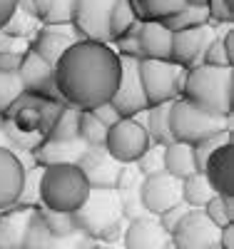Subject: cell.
<instances>
[{"label":"cell","instance_id":"6da1fadb","mask_svg":"<svg viewBox=\"0 0 234 249\" xmlns=\"http://www.w3.org/2000/svg\"><path fill=\"white\" fill-rule=\"evenodd\" d=\"M120 82V55L108 43L77 40L55 62V85L62 102L75 110H95L110 102Z\"/></svg>","mask_w":234,"mask_h":249},{"label":"cell","instance_id":"7a4b0ae2","mask_svg":"<svg viewBox=\"0 0 234 249\" xmlns=\"http://www.w3.org/2000/svg\"><path fill=\"white\" fill-rule=\"evenodd\" d=\"M65 102L48 100L40 95L23 92L13 105L5 110V115L0 117L3 122V132L8 135L13 150L20 152H35L42 142H45L55 117L60 115Z\"/></svg>","mask_w":234,"mask_h":249},{"label":"cell","instance_id":"3957f363","mask_svg":"<svg viewBox=\"0 0 234 249\" xmlns=\"http://www.w3.org/2000/svg\"><path fill=\"white\" fill-rule=\"evenodd\" d=\"M182 100L199 107L215 117H232V100H234V70L232 68H212L195 65L184 72L182 82Z\"/></svg>","mask_w":234,"mask_h":249},{"label":"cell","instance_id":"277c9868","mask_svg":"<svg viewBox=\"0 0 234 249\" xmlns=\"http://www.w3.org/2000/svg\"><path fill=\"white\" fill-rule=\"evenodd\" d=\"M75 224L77 230H82L88 237H92L100 244L112 242V237L125 234V214L122 204L117 197V190H100V187H90L88 199L82 202V207L75 212Z\"/></svg>","mask_w":234,"mask_h":249},{"label":"cell","instance_id":"5b68a950","mask_svg":"<svg viewBox=\"0 0 234 249\" xmlns=\"http://www.w3.org/2000/svg\"><path fill=\"white\" fill-rule=\"evenodd\" d=\"M90 195V182L77 164H48L40 175V207L75 214Z\"/></svg>","mask_w":234,"mask_h":249},{"label":"cell","instance_id":"8992f818","mask_svg":"<svg viewBox=\"0 0 234 249\" xmlns=\"http://www.w3.org/2000/svg\"><path fill=\"white\" fill-rule=\"evenodd\" d=\"M140 82L147 97V105H164V102L180 100L182 82H184V68L175 65L172 60H150L142 57L137 62Z\"/></svg>","mask_w":234,"mask_h":249},{"label":"cell","instance_id":"52a82bcc","mask_svg":"<svg viewBox=\"0 0 234 249\" xmlns=\"http://www.w3.org/2000/svg\"><path fill=\"white\" fill-rule=\"evenodd\" d=\"M169 130H172L175 142L184 144H197L199 140L229 130L227 117H215L209 112H202L199 107L189 105L187 100H175L169 107Z\"/></svg>","mask_w":234,"mask_h":249},{"label":"cell","instance_id":"ba28073f","mask_svg":"<svg viewBox=\"0 0 234 249\" xmlns=\"http://www.w3.org/2000/svg\"><path fill=\"white\" fill-rule=\"evenodd\" d=\"M150 137H147L144 124L137 117H122L108 130V140H105V150L112 160L120 164H132L137 162L144 150L150 147Z\"/></svg>","mask_w":234,"mask_h":249},{"label":"cell","instance_id":"9c48e42d","mask_svg":"<svg viewBox=\"0 0 234 249\" xmlns=\"http://www.w3.org/2000/svg\"><path fill=\"white\" fill-rule=\"evenodd\" d=\"M115 0H75L72 5V28L80 40H95V43L112 45L110 35V15Z\"/></svg>","mask_w":234,"mask_h":249},{"label":"cell","instance_id":"30bf717a","mask_svg":"<svg viewBox=\"0 0 234 249\" xmlns=\"http://www.w3.org/2000/svg\"><path fill=\"white\" fill-rule=\"evenodd\" d=\"M137 62L140 60H135V57H120V82H117V90L110 102L122 117H137L140 112L150 107L147 105V97H144V90H142V82H140Z\"/></svg>","mask_w":234,"mask_h":249},{"label":"cell","instance_id":"8fae6325","mask_svg":"<svg viewBox=\"0 0 234 249\" xmlns=\"http://www.w3.org/2000/svg\"><path fill=\"white\" fill-rule=\"evenodd\" d=\"M140 199L147 214H164L167 210L182 204V179L167 175V172H157L142 179V190H140Z\"/></svg>","mask_w":234,"mask_h":249},{"label":"cell","instance_id":"7c38bea8","mask_svg":"<svg viewBox=\"0 0 234 249\" xmlns=\"http://www.w3.org/2000/svg\"><path fill=\"white\" fill-rule=\"evenodd\" d=\"M18 77L23 82V90L30 95H40L48 100H57L62 102L57 85H55V68L48 65L37 53H33L30 48L20 57V68H18Z\"/></svg>","mask_w":234,"mask_h":249},{"label":"cell","instance_id":"4fadbf2b","mask_svg":"<svg viewBox=\"0 0 234 249\" xmlns=\"http://www.w3.org/2000/svg\"><path fill=\"white\" fill-rule=\"evenodd\" d=\"M217 37L212 25H199V28H189V30H177L172 33V50H169V60L175 65L189 70L195 65H202L204 50L209 43Z\"/></svg>","mask_w":234,"mask_h":249},{"label":"cell","instance_id":"5bb4252c","mask_svg":"<svg viewBox=\"0 0 234 249\" xmlns=\"http://www.w3.org/2000/svg\"><path fill=\"white\" fill-rule=\"evenodd\" d=\"M217 239L219 227L212 224L202 210H189L172 232V244L177 249H209L217 244Z\"/></svg>","mask_w":234,"mask_h":249},{"label":"cell","instance_id":"9a60e30c","mask_svg":"<svg viewBox=\"0 0 234 249\" xmlns=\"http://www.w3.org/2000/svg\"><path fill=\"white\" fill-rule=\"evenodd\" d=\"M80 40V35L75 33L72 23H62V25H42L33 40H30V50L37 53L48 65L55 68V62L68 53V48H72Z\"/></svg>","mask_w":234,"mask_h":249},{"label":"cell","instance_id":"2e32d148","mask_svg":"<svg viewBox=\"0 0 234 249\" xmlns=\"http://www.w3.org/2000/svg\"><path fill=\"white\" fill-rule=\"evenodd\" d=\"M172 237L164 232V227L155 214H142L135 219H127L122 247L125 249H164Z\"/></svg>","mask_w":234,"mask_h":249},{"label":"cell","instance_id":"e0dca14e","mask_svg":"<svg viewBox=\"0 0 234 249\" xmlns=\"http://www.w3.org/2000/svg\"><path fill=\"white\" fill-rule=\"evenodd\" d=\"M77 167L88 177L90 187H100V190H115L122 172V164L112 160L105 147H88L80 157Z\"/></svg>","mask_w":234,"mask_h":249},{"label":"cell","instance_id":"ac0fdd59","mask_svg":"<svg viewBox=\"0 0 234 249\" xmlns=\"http://www.w3.org/2000/svg\"><path fill=\"white\" fill-rule=\"evenodd\" d=\"M202 175L212 184L215 195L234 197V144L232 142H224L222 147H217L209 155Z\"/></svg>","mask_w":234,"mask_h":249},{"label":"cell","instance_id":"d6986e66","mask_svg":"<svg viewBox=\"0 0 234 249\" xmlns=\"http://www.w3.org/2000/svg\"><path fill=\"white\" fill-rule=\"evenodd\" d=\"M23 179H25V167L20 155L0 147V214L18 204Z\"/></svg>","mask_w":234,"mask_h":249},{"label":"cell","instance_id":"ffe728a7","mask_svg":"<svg viewBox=\"0 0 234 249\" xmlns=\"http://www.w3.org/2000/svg\"><path fill=\"white\" fill-rule=\"evenodd\" d=\"M137 40L142 57L150 60H169V50H172V30L164 28L157 20H142L137 28Z\"/></svg>","mask_w":234,"mask_h":249},{"label":"cell","instance_id":"44dd1931","mask_svg":"<svg viewBox=\"0 0 234 249\" xmlns=\"http://www.w3.org/2000/svg\"><path fill=\"white\" fill-rule=\"evenodd\" d=\"M37 207H10L8 212L0 214V249H20L23 237L30 224V217Z\"/></svg>","mask_w":234,"mask_h":249},{"label":"cell","instance_id":"7402d4cb","mask_svg":"<svg viewBox=\"0 0 234 249\" xmlns=\"http://www.w3.org/2000/svg\"><path fill=\"white\" fill-rule=\"evenodd\" d=\"M88 147L90 144H85L82 140H70V142H48L45 140L33 152V157L40 167H48V164H77Z\"/></svg>","mask_w":234,"mask_h":249},{"label":"cell","instance_id":"603a6c76","mask_svg":"<svg viewBox=\"0 0 234 249\" xmlns=\"http://www.w3.org/2000/svg\"><path fill=\"white\" fill-rule=\"evenodd\" d=\"M169 107H172V102H164V105H152L147 107L144 112L137 115V120L144 124L147 130V137H150L152 144H172V130H169Z\"/></svg>","mask_w":234,"mask_h":249},{"label":"cell","instance_id":"cb8c5ba5","mask_svg":"<svg viewBox=\"0 0 234 249\" xmlns=\"http://www.w3.org/2000/svg\"><path fill=\"white\" fill-rule=\"evenodd\" d=\"M162 164H164V172L172 175V177H177V179H187V177L197 175L192 144H184V142L167 144L164 155H162Z\"/></svg>","mask_w":234,"mask_h":249},{"label":"cell","instance_id":"d4e9b609","mask_svg":"<svg viewBox=\"0 0 234 249\" xmlns=\"http://www.w3.org/2000/svg\"><path fill=\"white\" fill-rule=\"evenodd\" d=\"M142 20L137 18V10L132 5V0H115V8L110 15V35H112V43L130 33H137Z\"/></svg>","mask_w":234,"mask_h":249},{"label":"cell","instance_id":"484cf974","mask_svg":"<svg viewBox=\"0 0 234 249\" xmlns=\"http://www.w3.org/2000/svg\"><path fill=\"white\" fill-rule=\"evenodd\" d=\"M140 20H157L164 23L167 18L177 15L187 8V0H132Z\"/></svg>","mask_w":234,"mask_h":249},{"label":"cell","instance_id":"4316f807","mask_svg":"<svg viewBox=\"0 0 234 249\" xmlns=\"http://www.w3.org/2000/svg\"><path fill=\"white\" fill-rule=\"evenodd\" d=\"M75 0H35V15L42 25H62L72 20Z\"/></svg>","mask_w":234,"mask_h":249},{"label":"cell","instance_id":"83f0119b","mask_svg":"<svg viewBox=\"0 0 234 249\" xmlns=\"http://www.w3.org/2000/svg\"><path fill=\"white\" fill-rule=\"evenodd\" d=\"M212 197H215V190H212V184L207 182V177L202 172L182 179V202L187 207H192V210H204V204Z\"/></svg>","mask_w":234,"mask_h":249},{"label":"cell","instance_id":"f1b7e54d","mask_svg":"<svg viewBox=\"0 0 234 249\" xmlns=\"http://www.w3.org/2000/svg\"><path fill=\"white\" fill-rule=\"evenodd\" d=\"M77 120H80V110L62 105L60 115L55 117L53 127L48 132V142H70V140H80L77 137Z\"/></svg>","mask_w":234,"mask_h":249},{"label":"cell","instance_id":"f546056e","mask_svg":"<svg viewBox=\"0 0 234 249\" xmlns=\"http://www.w3.org/2000/svg\"><path fill=\"white\" fill-rule=\"evenodd\" d=\"M162 25L169 28L172 33H177V30H189V28H199V25H209V13H207L204 5H189V3H187L184 10H180V13L172 15V18H167Z\"/></svg>","mask_w":234,"mask_h":249},{"label":"cell","instance_id":"4dcf8cb0","mask_svg":"<svg viewBox=\"0 0 234 249\" xmlns=\"http://www.w3.org/2000/svg\"><path fill=\"white\" fill-rule=\"evenodd\" d=\"M77 137L90 144V147H105V140H108V127L90 112V110H82L80 120H77Z\"/></svg>","mask_w":234,"mask_h":249},{"label":"cell","instance_id":"1f68e13d","mask_svg":"<svg viewBox=\"0 0 234 249\" xmlns=\"http://www.w3.org/2000/svg\"><path fill=\"white\" fill-rule=\"evenodd\" d=\"M40 210V217L42 222H45L48 227V232L53 237H68L77 230V224H75V214L70 212H55V210H42V207H37Z\"/></svg>","mask_w":234,"mask_h":249},{"label":"cell","instance_id":"d6a6232c","mask_svg":"<svg viewBox=\"0 0 234 249\" xmlns=\"http://www.w3.org/2000/svg\"><path fill=\"white\" fill-rule=\"evenodd\" d=\"M53 234L48 232L45 222L40 217V210H35V214L30 217V224L25 230V237H23V247L20 249H48Z\"/></svg>","mask_w":234,"mask_h":249},{"label":"cell","instance_id":"836d02e7","mask_svg":"<svg viewBox=\"0 0 234 249\" xmlns=\"http://www.w3.org/2000/svg\"><path fill=\"white\" fill-rule=\"evenodd\" d=\"M232 199L234 197H219V195H215L207 204H204V214L212 219V224H217L219 230L222 227H227V224H234V207H232Z\"/></svg>","mask_w":234,"mask_h":249},{"label":"cell","instance_id":"e575fe53","mask_svg":"<svg viewBox=\"0 0 234 249\" xmlns=\"http://www.w3.org/2000/svg\"><path fill=\"white\" fill-rule=\"evenodd\" d=\"M224 142H232V130L217 132V135H209L204 140H199L197 144H192V152H195V164H197V172L204 170V162L209 160V155L215 152L217 147H222Z\"/></svg>","mask_w":234,"mask_h":249},{"label":"cell","instance_id":"d590c367","mask_svg":"<svg viewBox=\"0 0 234 249\" xmlns=\"http://www.w3.org/2000/svg\"><path fill=\"white\" fill-rule=\"evenodd\" d=\"M40 175L42 167L33 164V170H25V179H23V190L18 197V207H40Z\"/></svg>","mask_w":234,"mask_h":249},{"label":"cell","instance_id":"8d00e7d4","mask_svg":"<svg viewBox=\"0 0 234 249\" xmlns=\"http://www.w3.org/2000/svg\"><path fill=\"white\" fill-rule=\"evenodd\" d=\"M25 90H23V82H20L18 72H0V117L5 115V110Z\"/></svg>","mask_w":234,"mask_h":249},{"label":"cell","instance_id":"74e56055","mask_svg":"<svg viewBox=\"0 0 234 249\" xmlns=\"http://www.w3.org/2000/svg\"><path fill=\"white\" fill-rule=\"evenodd\" d=\"M204 8L209 13V25H232L234 20V0H204Z\"/></svg>","mask_w":234,"mask_h":249},{"label":"cell","instance_id":"f35d334b","mask_svg":"<svg viewBox=\"0 0 234 249\" xmlns=\"http://www.w3.org/2000/svg\"><path fill=\"white\" fill-rule=\"evenodd\" d=\"M162 155H164V147H162V144H150V147L144 150V155L135 162V167L142 172V177H150V175L164 172Z\"/></svg>","mask_w":234,"mask_h":249},{"label":"cell","instance_id":"ab89813d","mask_svg":"<svg viewBox=\"0 0 234 249\" xmlns=\"http://www.w3.org/2000/svg\"><path fill=\"white\" fill-rule=\"evenodd\" d=\"M95 244H100V242H95L92 237H88L82 230H75L68 237H53L50 244H48V249H92Z\"/></svg>","mask_w":234,"mask_h":249},{"label":"cell","instance_id":"60d3db41","mask_svg":"<svg viewBox=\"0 0 234 249\" xmlns=\"http://www.w3.org/2000/svg\"><path fill=\"white\" fill-rule=\"evenodd\" d=\"M202 62L204 65H212V68H232L234 62L227 57V53H224V45H222V40H219V35L209 43V48L204 50V57H202Z\"/></svg>","mask_w":234,"mask_h":249},{"label":"cell","instance_id":"b9f144b4","mask_svg":"<svg viewBox=\"0 0 234 249\" xmlns=\"http://www.w3.org/2000/svg\"><path fill=\"white\" fill-rule=\"evenodd\" d=\"M115 53L120 57H135V60H142V50H140V40H137V33H130L120 40H115Z\"/></svg>","mask_w":234,"mask_h":249},{"label":"cell","instance_id":"7bdbcfd3","mask_svg":"<svg viewBox=\"0 0 234 249\" xmlns=\"http://www.w3.org/2000/svg\"><path fill=\"white\" fill-rule=\"evenodd\" d=\"M189 210H192V207H187L184 202L182 204H177V207H172V210H167L164 214H160L157 219H160V224L164 227V232L169 234V237H172V232H175V227L184 219V214L189 212Z\"/></svg>","mask_w":234,"mask_h":249},{"label":"cell","instance_id":"ee69618b","mask_svg":"<svg viewBox=\"0 0 234 249\" xmlns=\"http://www.w3.org/2000/svg\"><path fill=\"white\" fill-rule=\"evenodd\" d=\"M90 112H92V115H95V117H97V120L105 124V127H108V130L112 127L115 122H120V120H122V115H120V112L112 107V102H105V105H97V107H95V110H90Z\"/></svg>","mask_w":234,"mask_h":249},{"label":"cell","instance_id":"f6af8a7d","mask_svg":"<svg viewBox=\"0 0 234 249\" xmlns=\"http://www.w3.org/2000/svg\"><path fill=\"white\" fill-rule=\"evenodd\" d=\"M20 57H23V55L10 53V50H0V72H18Z\"/></svg>","mask_w":234,"mask_h":249},{"label":"cell","instance_id":"bcb514c9","mask_svg":"<svg viewBox=\"0 0 234 249\" xmlns=\"http://www.w3.org/2000/svg\"><path fill=\"white\" fill-rule=\"evenodd\" d=\"M219 249H234V224H227L219 230V239H217Z\"/></svg>","mask_w":234,"mask_h":249},{"label":"cell","instance_id":"7dc6e473","mask_svg":"<svg viewBox=\"0 0 234 249\" xmlns=\"http://www.w3.org/2000/svg\"><path fill=\"white\" fill-rule=\"evenodd\" d=\"M15 8H18V0H0V30L5 28V23L15 13Z\"/></svg>","mask_w":234,"mask_h":249},{"label":"cell","instance_id":"c3c4849f","mask_svg":"<svg viewBox=\"0 0 234 249\" xmlns=\"http://www.w3.org/2000/svg\"><path fill=\"white\" fill-rule=\"evenodd\" d=\"M189 5H204V0H187Z\"/></svg>","mask_w":234,"mask_h":249},{"label":"cell","instance_id":"681fc988","mask_svg":"<svg viewBox=\"0 0 234 249\" xmlns=\"http://www.w3.org/2000/svg\"><path fill=\"white\" fill-rule=\"evenodd\" d=\"M92 249H115V247H108V244H95Z\"/></svg>","mask_w":234,"mask_h":249},{"label":"cell","instance_id":"f907efd6","mask_svg":"<svg viewBox=\"0 0 234 249\" xmlns=\"http://www.w3.org/2000/svg\"><path fill=\"white\" fill-rule=\"evenodd\" d=\"M164 249H177V247H175V244H172V242H169V244H167V247H164Z\"/></svg>","mask_w":234,"mask_h":249},{"label":"cell","instance_id":"816d5d0a","mask_svg":"<svg viewBox=\"0 0 234 249\" xmlns=\"http://www.w3.org/2000/svg\"><path fill=\"white\" fill-rule=\"evenodd\" d=\"M209 249H219V247H217V244H215V247H209Z\"/></svg>","mask_w":234,"mask_h":249}]
</instances>
